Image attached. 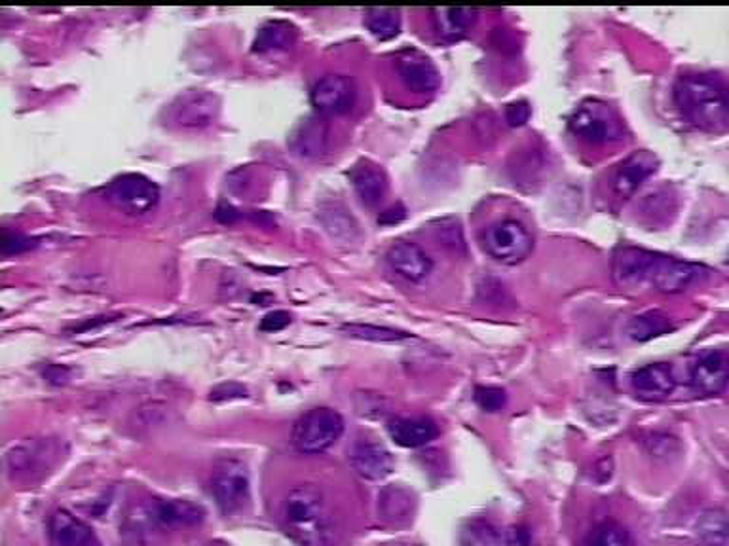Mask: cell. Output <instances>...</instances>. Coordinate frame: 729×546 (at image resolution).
<instances>
[{"instance_id": "cell-1", "label": "cell", "mask_w": 729, "mask_h": 546, "mask_svg": "<svg viewBox=\"0 0 729 546\" xmlns=\"http://www.w3.org/2000/svg\"><path fill=\"white\" fill-rule=\"evenodd\" d=\"M612 273L618 285L625 288L657 290L674 295L686 290L695 281L707 275V270L692 262L665 257L659 252L636 247H621L614 254Z\"/></svg>"}, {"instance_id": "cell-2", "label": "cell", "mask_w": 729, "mask_h": 546, "mask_svg": "<svg viewBox=\"0 0 729 546\" xmlns=\"http://www.w3.org/2000/svg\"><path fill=\"white\" fill-rule=\"evenodd\" d=\"M674 103L687 122L718 131L729 123V90L713 76H684L674 87Z\"/></svg>"}, {"instance_id": "cell-3", "label": "cell", "mask_w": 729, "mask_h": 546, "mask_svg": "<svg viewBox=\"0 0 729 546\" xmlns=\"http://www.w3.org/2000/svg\"><path fill=\"white\" fill-rule=\"evenodd\" d=\"M285 532L301 546H327L332 524L324 494L316 486H296L283 503Z\"/></svg>"}, {"instance_id": "cell-4", "label": "cell", "mask_w": 729, "mask_h": 546, "mask_svg": "<svg viewBox=\"0 0 729 546\" xmlns=\"http://www.w3.org/2000/svg\"><path fill=\"white\" fill-rule=\"evenodd\" d=\"M483 251L502 264L515 266L527 260L534 251V238L525 224L513 218L498 221L484 228L481 234Z\"/></svg>"}, {"instance_id": "cell-5", "label": "cell", "mask_w": 729, "mask_h": 546, "mask_svg": "<svg viewBox=\"0 0 729 546\" xmlns=\"http://www.w3.org/2000/svg\"><path fill=\"white\" fill-rule=\"evenodd\" d=\"M344 432V419L337 410L314 408L296 419L293 446L301 453L316 455L326 452Z\"/></svg>"}, {"instance_id": "cell-6", "label": "cell", "mask_w": 729, "mask_h": 546, "mask_svg": "<svg viewBox=\"0 0 729 546\" xmlns=\"http://www.w3.org/2000/svg\"><path fill=\"white\" fill-rule=\"evenodd\" d=\"M211 494L226 517L244 511L251 499L247 467L238 460L219 461L211 473Z\"/></svg>"}, {"instance_id": "cell-7", "label": "cell", "mask_w": 729, "mask_h": 546, "mask_svg": "<svg viewBox=\"0 0 729 546\" xmlns=\"http://www.w3.org/2000/svg\"><path fill=\"white\" fill-rule=\"evenodd\" d=\"M574 135L589 144H608L623 136V123L612 107L602 102H585L571 118Z\"/></svg>"}, {"instance_id": "cell-8", "label": "cell", "mask_w": 729, "mask_h": 546, "mask_svg": "<svg viewBox=\"0 0 729 546\" xmlns=\"http://www.w3.org/2000/svg\"><path fill=\"white\" fill-rule=\"evenodd\" d=\"M105 198L126 215H145L160 202V188L145 175L128 173L110 180Z\"/></svg>"}, {"instance_id": "cell-9", "label": "cell", "mask_w": 729, "mask_h": 546, "mask_svg": "<svg viewBox=\"0 0 729 546\" xmlns=\"http://www.w3.org/2000/svg\"><path fill=\"white\" fill-rule=\"evenodd\" d=\"M221 102L208 90H188L167 108V122L179 130H205L215 123Z\"/></svg>"}, {"instance_id": "cell-10", "label": "cell", "mask_w": 729, "mask_h": 546, "mask_svg": "<svg viewBox=\"0 0 729 546\" xmlns=\"http://www.w3.org/2000/svg\"><path fill=\"white\" fill-rule=\"evenodd\" d=\"M58 458V448L51 440L35 439L22 444H14L7 452L8 473L14 478L33 480L37 475L54 465Z\"/></svg>"}, {"instance_id": "cell-11", "label": "cell", "mask_w": 729, "mask_h": 546, "mask_svg": "<svg viewBox=\"0 0 729 546\" xmlns=\"http://www.w3.org/2000/svg\"><path fill=\"white\" fill-rule=\"evenodd\" d=\"M311 107L321 116H340L355 105L354 80L346 74H326L311 87Z\"/></svg>"}, {"instance_id": "cell-12", "label": "cell", "mask_w": 729, "mask_h": 546, "mask_svg": "<svg viewBox=\"0 0 729 546\" xmlns=\"http://www.w3.org/2000/svg\"><path fill=\"white\" fill-rule=\"evenodd\" d=\"M695 393L703 396L722 395L729 385V355L722 352L705 353L690 375Z\"/></svg>"}, {"instance_id": "cell-13", "label": "cell", "mask_w": 729, "mask_h": 546, "mask_svg": "<svg viewBox=\"0 0 729 546\" xmlns=\"http://www.w3.org/2000/svg\"><path fill=\"white\" fill-rule=\"evenodd\" d=\"M631 385L638 399L648 403H659L669 399L677 389V376L671 365L656 363L635 370L631 376Z\"/></svg>"}, {"instance_id": "cell-14", "label": "cell", "mask_w": 729, "mask_h": 546, "mask_svg": "<svg viewBox=\"0 0 729 546\" xmlns=\"http://www.w3.org/2000/svg\"><path fill=\"white\" fill-rule=\"evenodd\" d=\"M398 72L412 94H434L440 86V74L432 59L419 51H407L398 59Z\"/></svg>"}, {"instance_id": "cell-15", "label": "cell", "mask_w": 729, "mask_h": 546, "mask_svg": "<svg viewBox=\"0 0 729 546\" xmlns=\"http://www.w3.org/2000/svg\"><path fill=\"white\" fill-rule=\"evenodd\" d=\"M388 264L393 272L411 283L426 280L434 268V262L427 257L426 251L409 241L391 245L388 251Z\"/></svg>"}, {"instance_id": "cell-16", "label": "cell", "mask_w": 729, "mask_h": 546, "mask_svg": "<svg viewBox=\"0 0 729 546\" xmlns=\"http://www.w3.org/2000/svg\"><path fill=\"white\" fill-rule=\"evenodd\" d=\"M355 473L365 480H383L396 468V461L390 450L376 442H362L355 446L350 455Z\"/></svg>"}, {"instance_id": "cell-17", "label": "cell", "mask_w": 729, "mask_h": 546, "mask_svg": "<svg viewBox=\"0 0 729 546\" xmlns=\"http://www.w3.org/2000/svg\"><path fill=\"white\" fill-rule=\"evenodd\" d=\"M350 180L355 194L362 200L365 207H378L388 194V177L383 167L376 166L368 159H363L350 171Z\"/></svg>"}, {"instance_id": "cell-18", "label": "cell", "mask_w": 729, "mask_h": 546, "mask_svg": "<svg viewBox=\"0 0 729 546\" xmlns=\"http://www.w3.org/2000/svg\"><path fill=\"white\" fill-rule=\"evenodd\" d=\"M391 440L403 448H422L439 437V427L430 417H396L388 425Z\"/></svg>"}, {"instance_id": "cell-19", "label": "cell", "mask_w": 729, "mask_h": 546, "mask_svg": "<svg viewBox=\"0 0 729 546\" xmlns=\"http://www.w3.org/2000/svg\"><path fill=\"white\" fill-rule=\"evenodd\" d=\"M50 537L54 546H102L94 530L67 511L51 517Z\"/></svg>"}, {"instance_id": "cell-20", "label": "cell", "mask_w": 729, "mask_h": 546, "mask_svg": "<svg viewBox=\"0 0 729 546\" xmlns=\"http://www.w3.org/2000/svg\"><path fill=\"white\" fill-rule=\"evenodd\" d=\"M657 159L650 152H636L631 158L623 162L620 171L615 175L614 192L620 198H628L635 194L644 180L657 169Z\"/></svg>"}, {"instance_id": "cell-21", "label": "cell", "mask_w": 729, "mask_h": 546, "mask_svg": "<svg viewBox=\"0 0 729 546\" xmlns=\"http://www.w3.org/2000/svg\"><path fill=\"white\" fill-rule=\"evenodd\" d=\"M154 517L166 527H190L202 524L205 511L200 505L190 503L185 499H172L156 505Z\"/></svg>"}, {"instance_id": "cell-22", "label": "cell", "mask_w": 729, "mask_h": 546, "mask_svg": "<svg viewBox=\"0 0 729 546\" xmlns=\"http://www.w3.org/2000/svg\"><path fill=\"white\" fill-rule=\"evenodd\" d=\"M434 14L437 33L447 40L468 35L477 22L475 8H437Z\"/></svg>"}, {"instance_id": "cell-23", "label": "cell", "mask_w": 729, "mask_h": 546, "mask_svg": "<svg viewBox=\"0 0 729 546\" xmlns=\"http://www.w3.org/2000/svg\"><path fill=\"white\" fill-rule=\"evenodd\" d=\"M327 131L326 123L321 120H306L296 128L291 139V144L295 149L296 154H301L304 158H314V156H321L327 149Z\"/></svg>"}, {"instance_id": "cell-24", "label": "cell", "mask_w": 729, "mask_h": 546, "mask_svg": "<svg viewBox=\"0 0 729 546\" xmlns=\"http://www.w3.org/2000/svg\"><path fill=\"white\" fill-rule=\"evenodd\" d=\"M697 539L705 546H726L729 541V512L710 509L703 512L695 525Z\"/></svg>"}, {"instance_id": "cell-25", "label": "cell", "mask_w": 729, "mask_h": 546, "mask_svg": "<svg viewBox=\"0 0 729 546\" xmlns=\"http://www.w3.org/2000/svg\"><path fill=\"white\" fill-rule=\"evenodd\" d=\"M319 223L324 224L327 234L337 241H354L360 236L357 224H355L352 215L348 213L346 209L340 205H329L319 211Z\"/></svg>"}, {"instance_id": "cell-26", "label": "cell", "mask_w": 729, "mask_h": 546, "mask_svg": "<svg viewBox=\"0 0 729 546\" xmlns=\"http://www.w3.org/2000/svg\"><path fill=\"white\" fill-rule=\"evenodd\" d=\"M672 331H674V324L671 323V319L659 311L643 313V316L631 319V323L627 324L628 339L635 342H648V340L663 336Z\"/></svg>"}, {"instance_id": "cell-27", "label": "cell", "mask_w": 729, "mask_h": 546, "mask_svg": "<svg viewBox=\"0 0 729 546\" xmlns=\"http://www.w3.org/2000/svg\"><path fill=\"white\" fill-rule=\"evenodd\" d=\"M293 43H295V29L290 23L268 22L257 33L254 51L268 54V51L287 50Z\"/></svg>"}, {"instance_id": "cell-28", "label": "cell", "mask_w": 729, "mask_h": 546, "mask_svg": "<svg viewBox=\"0 0 729 546\" xmlns=\"http://www.w3.org/2000/svg\"><path fill=\"white\" fill-rule=\"evenodd\" d=\"M365 25L376 40H391L401 33V12L396 8H368Z\"/></svg>"}, {"instance_id": "cell-29", "label": "cell", "mask_w": 729, "mask_h": 546, "mask_svg": "<svg viewBox=\"0 0 729 546\" xmlns=\"http://www.w3.org/2000/svg\"><path fill=\"white\" fill-rule=\"evenodd\" d=\"M342 332H346L350 339L367 340V342H376V344H393V342H404L411 340V334L407 332L396 331V329H388V327H376V324H344Z\"/></svg>"}, {"instance_id": "cell-30", "label": "cell", "mask_w": 729, "mask_h": 546, "mask_svg": "<svg viewBox=\"0 0 729 546\" xmlns=\"http://www.w3.org/2000/svg\"><path fill=\"white\" fill-rule=\"evenodd\" d=\"M579 546H635L627 527L615 522L597 525Z\"/></svg>"}, {"instance_id": "cell-31", "label": "cell", "mask_w": 729, "mask_h": 546, "mask_svg": "<svg viewBox=\"0 0 729 546\" xmlns=\"http://www.w3.org/2000/svg\"><path fill=\"white\" fill-rule=\"evenodd\" d=\"M460 546H502V539L491 522L473 520L463 527Z\"/></svg>"}, {"instance_id": "cell-32", "label": "cell", "mask_w": 729, "mask_h": 546, "mask_svg": "<svg viewBox=\"0 0 729 546\" xmlns=\"http://www.w3.org/2000/svg\"><path fill=\"white\" fill-rule=\"evenodd\" d=\"M475 403L484 410V412H499L507 403V395L504 389L499 388H481L475 389Z\"/></svg>"}, {"instance_id": "cell-33", "label": "cell", "mask_w": 729, "mask_h": 546, "mask_svg": "<svg viewBox=\"0 0 729 546\" xmlns=\"http://www.w3.org/2000/svg\"><path fill=\"white\" fill-rule=\"evenodd\" d=\"M37 247L35 239L23 236L20 232L4 230V238H2V254L4 257H12V254H22V252L31 251Z\"/></svg>"}, {"instance_id": "cell-34", "label": "cell", "mask_w": 729, "mask_h": 546, "mask_svg": "<svg viewBox=\"0 0 729 546\" xmlns=\"http://www.w3.org/2000/svg\"><path fill=\"white\" fill-rule=\"evenodd\" d=\"M291 324V316L283 309H275L262 317L260 321V331L262 332H280L287 329Z\"/></svg>"}, {"instance_id": "cell-35", "label": "cell", "mask_w": 729, "mask_h": 546, "mask_svg": "<svg viewBox=\"0 0 729 546\" xmlns=\"http://www.w3.org/2000/svg\"><path fill=\"white\" fill-rule=\"evenodd\" d=\"M506 120L513 128L525 126L530 120V107H528V103L519 102L509 105L506 110Z\"/></svg>"}, {"instance_id": "cell-36", "label": "cell", "mask_w": 729, "mask_h": 546, "mask_svg": "<svg viewBox=\"0 0 729 546\" xmlns=\"http://www.w3.org/2000/svg\"><path fill=\"white\" fill-rule=\"evenodd\" d=\"M242 396H247L246 388H242L238 383H224V385H219L213 393H211V399L213 401H226V399H242Z\"/></svg>"}, {"instance_id": "cell-37", "label": "cell", "mask_w": 729, "mask_h": 546, "mask_svg": "<svg viewBox=\"0 0 729 546\" xmlns=\"http://www.w3.org/2000/svg\"><path fill=\"white\" fill-rule=\"evenodd\" d=\"M507 546H536L534 537L532 533L528 532L527 527L522 525H517L513 527L509 535H507Z\"/></svg>"}, {"instance_id": "cell-38", "label": "cell", "mask_w": 729, "mask_h": 546, "mask_svg": "<svg viewBox=\"0 0 729 546\" xmlns=\"http://www.w3.org/2000/svg\"><path fill=\"white\" fill-rule=\"evenodd\" d=\"M44 378L50 381V383L61 385V383H67L69 378H71V370L66 367H58V365H51V367H48V370H44Z\"/></svg>"}, {"instance_id": "cell-39", "label": "cell", "mask_w": 729, "mask_h": 546, "mask_svg": "<svg viewBox=\"0 0 729 546\" xmlns=\"http://www.w3.org/2000/svg\"><path fill=\"white\" fill-rule=\"evenodd\" d=\"M210 546H226V545H223V543H211Z\"/></svg>"}, {"instance_id": "cell-40", "label": "cell", "mask_w": 729, "mask_h": 546, "mask_svg": "<svg viewBox=\"0 0 729 546\" xmlns=\"http://www.w3.org/2000/svg\"><path fill=\"white\" fill-rule=\"evenodd\" d=\"M401 546H422V545H401Z\"/></svg>"}]
</instances>
